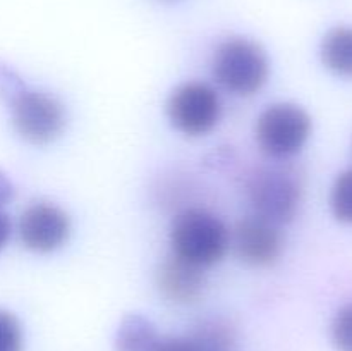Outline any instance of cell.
<instances>
[{
  "label": "cell",
  "instance_id": "3",
  "mask_svg": "<svg viewBox=\"0 0 352 351\" xmlns=\"http://www.w3.org/2000/svg\"><path fill=\"white\" fill-rule=\"evenodd\" d=\"M10 107L14 129L33 145H47L60 136L65 127V110L62 103L43 92L17 88L6 98Z\"/></svg>",
  "mask_w": 352,
  "mask_h": 351
},
{
  "label": "cell",
  "instance_id": "4",
  "mask_svg": "<svg viewBox=\"0 0 352 351\" xmlns=\"http://www.w3.org/2000/svg\"><path fill=\"white\" fill-rule=\"evenodd\" d=\"M248 196L256 215L280 224L291 222L301 205L302 184L299 176L287 167H263L251 176Z\"/></svg>",
  "mask_w": 352,
  "mask_h": 351
},
{
  "label": "cell",
  "instance_id": "12",
  "mask_svg": "<svg viewBox=\"0 0 352 351\" xmlns=\"http://www.w3.org/2000/svg\"><path fill=\"white\" fill-rule=\"evenodd\" d=\"M189 337L198 351H229L234 343V330L226 320L210 319L199 323Z\"/></svg>",
  "mask_w": 352,
  "mask_h": 351
},
{
  "label": "cell",
  "instance_id": "18",
  "mask_svg": "<svg viewBox=\"0 0 352 351\" xmlns=\"http://www.w3.org/2000/svg\"><path fill=\"white\" fill-rule=\"evenodd\" d=\"M10 236V220L7 213L0 209V250L7 244Z\"/></svg>",
  "mask_w": 352,
  "mask_h": 351
},
{
  "label": "cell",
  "instance_id": "16",
  "mask_svg": "<svg viewBox=\"0 0 352 351\" xmlns=\"http://www.w3.org/2000/svg\"><path fill=\"white\" fill-rule=\"evenodd\" d=\"M151 351H198L191 337H162Z\"/></svg>",
  "mask_w": 352,
  "mask_h": 351
},
{
  "label": "cell",
  "instance_id": "9",
  "mask_svg": "<svg viewBox=\"0 0 352 351\" xmlns=\"http://www.w3.org/2000/svg\"><path fill=\"white\" fill-rule=\"evenodd\" d=\"M157 286L162 295L179 305L198 301L205 289V274L201 267L175 257L165 258L157 270Z\"/></svg>",
  "mask_w": 352,
  "mask_h": 351
},
{
  "label": "cell",
  "instance_id": "6",
  "mask_svg": "<svg viewBox=\"0 0 352 351\" xmlns=\"http://www.w3.org/2000/svg\"><path fill=\"white\" fill-rule=\"evenodd\" d=\"M222 112L220 96L206 83H184L172 92L167 116L172 126L186 136H203L217 126Z\"/></svg>",
  "mask_w": 352,
  "mask_h": 351
},
{
  "label": "cell",
  "instance_id": "17",
  "mask_svg": "<svg viewBox=\"0 0 352 351\" xmlns=\"http://www.w3.org/2000/svg\"><path fill=\"white\" fill-rule=\"evenodd\" d=\"M14 186L3 172H0V209L12 200Z\"/></svg>",
  "mask_w": 352,
  "mask_h": 351
},
{
  "label": "cell",
  "instance_id": "5",
  "mask_svg": "<svg viewBox=\"0 0 352 351\" xmlns=\"http://www.w3.org/2000/svg\"><path fill=\"white\" fill-rule=\"evenodd\" d=\"M311 134V117L294 103L270 105L256 123V141L274 158L296 155Z\"/></svg>",
  "mask_w": 352,
  "mask_h": 351
},
{
  "label": "cell",
  "instance_id": "2",
  "mask_svg": "<svg viewBox=\"0 0 352 351\" xmlns=\"http://www.w3.org/2000/svg\"><path fill=\"white\" fill-rule=\"evenodd\" d=\"M212 72L227 92L239 96L254 95L267 83V54L248 38H229L213 54Z\"/></svg>",
  "mask_w": 352,
  "mask_h": 351
},
{
  "label": "cell",
  "instance_id": "8",
  "mask_svg": "<svg viewBox=\"0 0 352 351\" xmlns=\"http://www.w3.org/2000/svg\"><path fill=\"white\" fill-rule=\"evenodd\" d=\"M236 255L248 265L268 267L278 260L284 248V237L277 224L260 215L244 217L232 234Z\"/></svg>",
  "mask_w": 352,
  "mask_h": 351
},
{
  "label": "cell",
  "instance_id": "13",
  "mask_svg": "<svg viewBox=\"0 0 352 351\" xmlns=\"http://www.w3.org/2000/svg\"><path fill=\"white\" fill-rule=\"evenodd\" d=\"M330 206L337 220L352 224V169L342 172L333 182L330 193Z\"/></svg>",
  "mask_w": 352,
  "mask_h": 351
},
{
  "label": "cell",
  "instance_id": "14",
  "mask_svg": "<svg viewBox=\"0 0 352 351\" xmlns=\"http://www.w3.org/2000/svg\"><path fill=\"white\" fill-rule=\"evenodd\" d=\"M332 341L339 351H352V303L336 313L330 327Z\"/></svg>",
  "mask_w": 352,
  "mask_h": 351
},
{
  "label": "cell",
  "instance_id": "1",
  "mask_svg": "<svg viewBox=\"0 0 352 351\" xmlns=\"http://www.w3.org/2000/svg\"><path fill=\"white\" fill-rule=\"evenodd\" d=\"M170 244L175 257L203 268L222 260L229 246V233L217 215L191 209L175 217Z\"/></svg>",
  "mask_w": 352,
  "mask_h": 351
},
{
  "label": "cell",
  "instance_id": "7",
  "mask_svg": "<svg viewBox=\"0 0 352 351\" xmlns=\"http://www.w3.org/2000/svg\"><path fill=\"white\" fill-rule=\"evenodd\" d=\"M69 233V215L52 203H34L21 213L19 237L28 250L50 253L67 241Z\"/></svg>",
  "mask_w": 352,
  "mask_h": 351
},
{
  "label": "cell",
  "instance_id": "15",
  "mask_svg": "<svg viewBox=\"0 0 352 351\" xmlns=\"http://www.w3.org/2000/svg\"><path fill=\"white\" fill-rule=\"evenodd\" d=\"M0 351H23V330L16 317L0 308Z\"/></svg>",
  "mask_w": 352,
  "mask_h": 351
},
{
  "label": "cell",
  "instance_id": "11",
  "mask_svg": "<svg viewBox=\"0 0 352 351\" xmlns=\"http://www.w3.org/2000/svg\"><path fill=\"white\" fill-rule=\"evenodd\" d=\"M160 339L153 323L143 315L124 317L119 330L116 334L117 351H151V348Z\"/></svg>",
  "mask_w": 352,
  "mask_h": 351
},
{
  "label": "cell",
  "instance_id": "10",
  "mask_svg": "<svg viewBox=\"0 0 352 351\" xmlns=\"http://www.w3.org/2000/svg\"><path fill=\"white\" fill-rule=\"evenodd\" d=\"M322 61L336 74L352 78V28L330 30L322 41Z\"/></svg>",
  "mask_w": 352,
  "mask_h": 351
}]
</instances>
